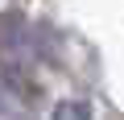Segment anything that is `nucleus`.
Instances as JSON below:
<instances>
[{
  "instance_id": "obj_1",
  "label": "nucleus",
  "mask_w": 124,
  "mask_h": 120,
  "mask_svg": "<svg viewBox=\"0 0 124 120\" xmlns=\"http://www.w3.org/2000/svg\"><path fill=\"white\" fill-rule=\"evenodd\" d=\"M50 120H91V108L83 99H62V104H54Z\"/></svg>"
}]
</instances>
